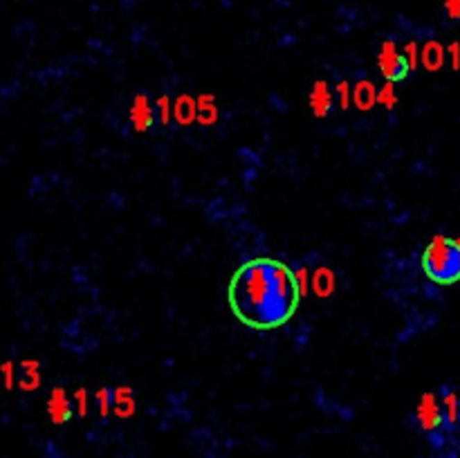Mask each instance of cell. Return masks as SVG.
Returning <instances> with one entry per match:
<instances>
[{
    "label": "cell",
    "instance_id": "cell-1",
    "mask_svg": "<svg viewBox=\"0 0 460 458\" xmlns=\"http://www.w3.org/2000/svg\"><path fill=\"white\" fill-rule=\"evenodd\" d=\"M229 305L236 317L254 328H276L299 305V288L290 267L272 259L241 265L229 285Z\"/></svg>",
    "mask_w": 460,
    "mask_h": 458
},
{
    "label": "cell",
    "instance_id": "cell-2",
    "mask_svg": "<svg viewBox=\"0 0 460 458\" xmlns=\"http://www.w3.org/2000/svg\"><path fill=\"white\" fill-rule=\"evenodd\" d=\"M423 267L431 281L456 283L460 279V245L454 238L434 236L423 254Z\"/></svg>",
    "mask_w": 460,
    "mask_h": 458
},
{
    "label": "cell",
    "instance_id": "cell-3",
    "mask_svg": "<svg viewBox=\"0 0 460 458\" xmlns=\"http://www.w3.org/2000/svg\"><path fill=\"white\" fill-rule=\"evenodd\" d=\"M407 61L404 56L398 52L393 41H386L380 50V72L386 76L389 81H398L407 74Z\"/></svg>",
    "mask_w": 460,
    "mask_h": 458
},
{
    "label": "cell",
    "instance_id": "cell-4",
    "mask_svg": "<svg viewBox=\"0 0 460 458\" xmlns=\"http://www.w3.org/2000/svg\"><path fill=\"white\" fill-rule=\"evenodd\" d=\"M418 420H420V427L427 429V432H434V429H438L440 423H443V409H440L434 393H425L420 398Z\"/></svg>",
    "mask_w": 460,
    "mask_h": 458
},
{
    "label": "cell",
    "instance_id": "cell-5",
    "mask_svg": "<svg viewBox=\"0 0 460 458\" xmlns=\"http://www.w3.org/2000/svg\"><path fill=\"white\" fill-rule=\"evenodd\" d=\"M310 290L317 294L319 299H328L330 294L337 290V279H334V272L330 267H317L314 274L310 276Z\"/></svg>",
    "mask_w": 460,
    "mask_h": 458
},
{
    "label": "cell",
    "instance_id": "cell-6",
    "mask_svg": "<svg viewBox=\"0 0 460 458\" xmlns=\"http://www.w3.org/2000/svg\"><path fill=\"white\" fill-rule=\"evenodd\" d=\"M47 414H50L54 425H63V423H68L70 420L72 412H70V405H68V396H65V391L61 387L54 389L50 400H47Z\"/></svg>",
    "mask_w": 460,
    "mask_h": 458
},
{
    "label": "cell",
    "instance_id": "cell-7",
    "mask_svg": "<svg viewBox=\"0 0 460 458\" xmlns=\"http://www.w3.org/2000/svg\"><path fill=\"white\" fill-rule=\"evenodd\" d=\"M130 121H133V128L137 133H144L153 126V110H151V103L146 99V94H137L135 101H133V108H130Z\"/></svg>",
    "mask_w": 460,
    "mask_h": 458
},
{
    "label": "cell",
    "instance_id": "cell-8",
    "mask_svg": "<svg viewBox=\"0 0 460 458\" xmlns=\"http://www.w3.org/2000/svg\"><path fill=\"white\" fill-rule=\"evenodd\" d=\"M330 106H332V94H330V88L325 81H317L312 85V92H310V108L312 112L317 114V117H325V114L330 112Z\"/></svg>",
    "mask_w": 460,
    "mask_h": 458
},
{
    "label": "cell",
    "instance_id": "cell-9",
    "mask_svg": "<svg viewBox=\"0 0 460 458\" xmlns=\"http://www.w3.org/2000/svg\"><path fill=\"white\" fill-rule=\"evenodd\" d=\"M112 412L119 418H130L135 414V400L130 387H117L112 391Z\"/></svg>",
    "mask_w": 460,
    "mask_h": 458
},
{
    "label": "cell",
    "instance_id": "cell-10",
    "mask_svg": "<svg viewBox=\"0 0 460 458\" xmlns=\"http://www.w3.org/2000/svg\"><path fill=\"white\" fill-rule=\"evenodd\" d=\"M196 121H200L203 126H214L218 121V108H216L214 94H200L196 99Z\"/></svg>",
    "mask_w": 460,
    "mask_h": 458
},
{
    "label": "cell",
    "instance_id": "cell-11",
    "mask_svg": "<svg viewBox=\"0 0 460 458\" xmlns=\"http://www.w3.org/2000/svg\"><path fill=\"white\" fill-rule=\"evenodd\" d=\"M352 101H355V106H357L359 110H370V108H373V103L377 101V90H375V85H373L370 81H359L357 85H355Z\"/></svg>",
    "mask_w": 460,
    "mask_h": 458
},
{
    "label": "cell",
    "instance_id": "cell-12",
    "mask_svg": "<svg viewBox=\"0 0 460 458\" xmlns=\"http://www.w3.org/2000/svg\"><path fill=\"white\" fill-rule=\"evenodd\" d=\"M173 114H176L178 124L189 126L191 121H196V99L189 97V94H180L173 103Z\"/></svg>",
    "mask_w": 460,
    "mask_h": 458
},
{
    "label": "cell",
    "instance_id": "cell-13",
    "mask_svg": "<svg viewBox=\"0 0 460 458\" xmlns=\"http://www.w3.org/2000/svg\"><path fill=\"white\" fill-rule=\"evenodd\" d=\"M420 59H423V63H425L427 70H431V72L440 70V68H443V63H445V50H443V45L436 43V41H429V43L423 47V54H420Z\"/></svg>",
    "mask_w": 460,
    "mask_h": 458
},
{
    "label": "cell",
    "instance_id": "cell-14",
    "mask_svg": "<svg viewBox=\"0 0 460 458\" xmlns=\"http://www.w3.org/2000/svg\"><path fill=\"white\" fill-rule=\"evenodd\" d=\"M23 366V380H21V389L23 391H36L38 384H41V364H38V359H23L21 362Z\"/></svg>",
    "mask_w": 460,
    "mask_h": 458
},
{
    "label": "cell",
    "instance_id": "cell-15",
    "mask_svg": "<svg viewBox=\"0 0 460 458\" xmlns=\"http://www.w3.org/2000/svg\"><path fill=\"white\" fill-rule=\"evenodd\" d=\"M443 402H445V416L449 425L458 423V398L454 391H445L443 393Z\"/></svg>",
    "mask_w": 460,
    "mask_h": 458
},
{
    "label": "cell",
    "instance_id": "cell-16",
    "mask_svg": "<svg viewBox=\"0 0 460 458\" xmlns=\"http://www.w3.org/2000/svg\"><path fill=\"white\" fill-rule=\"evenodd\" d=\"M377 101H380L384 108H393V106H395L398 97H395V88H393V81H389L384 88L377 92Z\"/></svg>",
    "mask_w": 460,
    "mask_h": 458
},
{
    "label": "cell",
    "instance_id": "cell-17",
    "mask_svg": "<svg viewBox=\"0 0 460 458\" xmlns=\"http://www.w3.org/2000/svg\"><path fill=\"white\" fill-rule=\"evenodd\" d=\"M97 402H99V414L108 416L110 409H112V393H110L108 389H99L97 391Z\"/></svg>",
    "mask_w": 460,
    "mask_h": 458
},
{
    "label": "cell",
    "instance_id": "cell-18",
    "mask_svg": "<svg viewBox=\"0 0 460 458\" xmlns=\"http://www.w3.org/2000/svg\"><path fill=\"white\" fill-rule=\"evenodd\" d=\"M294 279H296V288H299V297H305L308 290H310V274H308V270L301 267V270L294 274Z\"/></svg>",
    "mask_w": 460,
    "mask_h": 458
},
{
    "label": "cell",
    "instance_id": "cell-19",
    "mask_svg": "<svg viewBox=\"0 0 460 458\" xmlns=\"http://www.w3.org/2000/svg\"><path fill=\"white\" fill-rule=\"evenodd\" d=\"M171 110H173V108H171V99L169 97H160L157 99V112H160V121L164 124V126L171 121Z\"/></svg>",
    "mask_w": 460,
    "mask_h": 458
},
{
    "label": "cell",
    "instance_id": "cell-20",
    "mask_svg": "<svg viewBox=\"0 0 460 458\" xmlns=\"http://www.w3.org/2000/svg\"><path fill=\"white\" fill-rule=\"evenodd\" d=\"M404 61H407V68L409 70H414L416 65H418V45L411 41V43H407V47H404Z\"/></svg>",
    "mask_w": 460,
    "mask_h": 458
},
{
    "label": "cell",
    "instance_id": "cell-21",
    "mask_svg": "<svg viewBox=\"0 0 460 458\" xmlns=\"http://www.w3.org/2000/svg\"><path fill=\"white\" fill-rule=\"evenodd\" d=\"M74 402H76V414H79V416L88 414V393H85V389H76Z\"/></svg>",
    "mask_w": 460,
    "mask_h": 458
},
{
    "label": "cell",
    "instance_id": "cell-22",
    "mask_svg": "<svg viewBox=\"0 0 460 458\" xmlns=\"http://www.w3.org/2000/svg\"><path fill=\"white\" fill-rule=\"evenodd\" d=\"M337 94H339V106L343 110H348V106H350V85H348V81H341L337 85Z\"/></svg>",
    "mask_w": 460,
    "mask_h": 458
},
{
    "label": "cell",
    "instance_id": "cell-23",
    "mask_svg": "<svg viewBox=\"0 0 460 458\" xmlns=\"http://www.w3.org/2000/svg\"><path fill=\"white\" fill-rule=\"evenodd\" d=\"M0 371H3L5 389H9V391H12V389H14V364H12V362H5V364H3V368H0Z\"/></svg>",
    "mask_w": 460,
    "mask_h": 458
},
{
    "label": "cell",
    "instance_id": "cell-24",
    "mask_svg": "<svg viewBox=\"0 0 460 458\" xmlns=\"http://www.w3.org/2000/svg\"><path fill=\"white\" fill-rule=\"evenodd\" d=\"M445 9L449 18H460V0H445Z\"/></svg>",
    "mask_w": 460,
    "mask_h": 458
},
{
    "label": "cell",
    "instance_id": "cell-25",
    "mask_svg": "<svg viewBox=\"0 0 460 458\" xmlns=\"http://www.w3.org/2000/svg\"><path fill=\"white\" fill-rule=\"evenodd\" d=\"M449 56H452L454 70H460V43H452V45H449Z\"/></svg>",
    "mask_w": 460,
    "mask_h": 458
}]
</instances>
